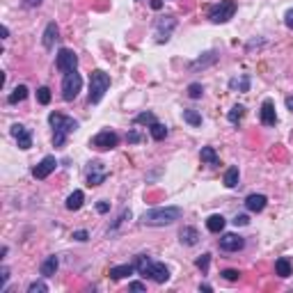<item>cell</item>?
Returning <instances> with one entry per match:
<instances>
[{"label":"cell","mask_w":293,"mask_h":293,"mask_svg":"<svg viewBox=\"0 0 293 293\" xmlns=\"http://www.w3.org/2000/svg\"><path fill=\"white\" fill-rule=\"evenodd\" d=\"M128 291H138V293H140V291H144V284H142V282H130L128 284Z\"/></svg>","instance_id":"43"},{"label":"cell","mask_w":293,"mask_h":293,"mask_svg":"<svg viewBox=\"0 0 293 293\" xmlns=\"http://www.w3.org/2000/svg\"><path fill=\"white\" fill-rule=\"evenodd\" d=\"M108 87H110V76L108 74L101 71V69L92 71V74H90V104H98V101L106 96Z\"/></svg>","instance_id":"3"},{"label":"cell","mask_w":293,"mask_h":293,"mask_svg":"<svg viewBox=\"0 0 293 293\" xmlns=\"http://www.w3.org/2000/svg\"><path fill=\"white\" fill-rule=\"evenodd\" d=\"M149 133H152L154 140H165L168 138V126L158 124V122H154L152 126H149Z\"/></svg>","instance_id":"28"},{"label":"cell","mask_w":293,"mask_h":293,"mask_svg":"<svg viewBox=\"0 0 293 293\" xmlns=\"http://www.w3.org/2000/svg\"><path fill=\"white\" fill-rule=\"evenodd\" d=\"M28 96V87L26 85H16L14 87V90H12V94L10 96H7V104H18V101H23V98Z\"/></svg>","instance_id":"27"},{"label":"cell","mask_w":293,"mask_h":293,"mask_svg":"<svg viewBox=\"0 0 293 293\" xmlns=\"http://www.w3.org/2000/svg\"><path fill=\"white\" fill-rule=\"evenodd\" d=\"M23 2H26L28 7H39L42 5V0H23Z\"/></svg>","instance_id":"45"},{"label":"cell","mask_w":293,"mask_h":293,"mask_svg":"<svg viewBox=\"0 0 293 293\" xmlns=\"http://www.w3.org/2000/svg\"><path fill=\"white\" fill-rule=\"evenodd\" d=\"M275 272L280 277H288L293 272V264L291 259H286V256H280V259L275 261Z\"/></svg>","instance_id":"23"},{"label":"cell","mask_w":293,"mask_h":293,"mask_svg":"<svg viewBox=\"0 0 293 293\" xmlns=\"http://www.w3.org/2000/svg\"><path fill=\"white\" fill-rule=\"evenodd\" d=\"M202 94H204V87H202L200 82H190L188 85V96L190 98H202Z\"/></svg>","instance_id":"33"},{"label":"cell","mask_w":293,"mask_h":293,"mask_svg":"<svg viewBox=\"0 0 293 293\" xmlns=\"http://www.w3.org/2000/svg\"><path fill=\"white\" fill-rule=\"evenodd\" d=\"M184 122H188L190 126H202V114L197 110H184Z\"/></svg>","instance_id":"31"},{"label":"cell","mask_w":293,"mask_h":293,"mask_svg":"<svg viewBox=\"0 0 293 293\" xmlns=\"http://www.w3.org/2000/svg\"><path fill=\"white\" fill-rule=\"evenodd\" d=\"M12 136H14V140L18 142V149H30L32 146V133H30V128H26L23 124H14L12 126V130H10Z\"/></svg>","instance_id":"12"},{"label":"cell","mask_w":293,"mask_h":293,"mask_svg":"<svg viewBox=\"0 0 293 293\" xmlns=\"http://www.w3.org/2000/svg\"><path fill=\"white\" fill-rule=\"evenodd\" d=\"M238 168H229L227 172H224V186H227V188H236V186H238Z\"/></svg>","instance_id":"29"},{"label":"cell","mask_w":293,"mask_h":293,"mask_svg":"<svg viewBox=\"0 0 293 293\" xmlns=\"http://www.w3.org/2000/svg\"><path fill=\"white\" fill-rule=\"evenodd\" d=\"M224 224H227V220H224L222 216H218V213L206 220V229H208V232H213V234H220L224 229Z\"/></svg>","instance_id":"25"},{"label":"cell","mask_w":293,"mask_h":293,"mask_svg":"<svg viewBox=\"0 0 293 293\" xmlns=\"http://www.w3.org/2000/svg\"><path fill=\"white\" fill-rule=\"evenodd\" d=\"M284 23H286V28L293 30V10H288L286 14H284Z\"/></svg>","instance_id":"42"},{"label":"cell","mask_w":293,"mask_h":293,"mask_svg":"<svg viewBox=\"0 0 293 293\" xmlns=\"http://www.w3.org/2000/svg\"><path fill=\"white\" fill-rule=\"evenodd\" d=\"M184 216L179 206H163V208H152V211L142 213V224L146 227H165V224L176 222Z\"/></svg>","instance_id":"1"},{"label":"cell","mask_w":293,"mask_h":293,"mask_svg":"<svg viewBox=\"0 0 293 293\" xmlns=\"http://www.w3.org/2000/svg\"><path fill=\"white\" fill-rule=\"evenodd\" d=\"M243 117H245V108H243V106H234V108L229 110V114H227L229 124H238Z\"/></svg>","instance_id":"30"},{"label":"cell","mask_w":293,"mask_h":293,"mask_svg":"<svg viewBox=\"0 0 293 293\" xmlns=\"http://www.w3.org/2000/svg\"><path fill=\"white\" fill-rule=\"evenodd\" d=\"M117 142H120V136H117L114 130H101V133H96V136L90 140V146L98 149V152H108V149H114V146H117Z\"/></svg>","instance_id":"6"},{"label":"cell","mask_w":293,"mask_h":293,"mask_svg":"<svg viewBox=\"0 0 293 293\" xmlns=\"http://www.w3.org/2000/svg\"><path fill=\"white\" fill-rule=\"evenodd\" d=\"M216 60H218V53H216V50H208V53L202 55L200 60L192 62V64H190V69H192V71H195V69H206V66H211Z\"/></svg>","instance_id":"22"},{"label":"cell","mask_w":293,"mask_h":293,"mask_svg":"<svg viewBox=\"0 0 293 293\" xmlns=\"http://www.w3.org/2000/svg\"><path fill=\"white\" fill-rule=\"evenodd\" d=\"M149 280H154L156 284H165L170 280V270L165 264H158V261H154L152 266V275H149Z\"/></svg>","instance_id":"14"},{"label":"cell","mask_w":293,"mask_h":293,"mask_svg":"<svg viewBox=\"0 0 293 293\" xmlns=\"http://www.w3.org/2000/svg\"><path fill=\"white\" fill-rule=\"evenodd\" d=\"M96 211L98 213H108L110 211V204H108V202H98V204H96Z\"/></svg>","instance_id":"44"},{"label":"cell","mask_w":293,"mask_h":293,"mask_svg":"<svg viewBox=\"0 0 293 293\" xmlns=\"http://www.w3.org/2000/svg\"><path fill=\"white\" fill-rule=\"evenodd\" d=\"M133 122H136V124H149V126H152L154 122H156V117H154L152 112H142V114H138Z\"/></svg>","instance_id":"34"},{"label":"cell","mask_w":293,"mask_h":293,"mask_svg":"<svg viewBox=\"0 0 293 293\" xmlns=\"http://www.w3.org/2000/svg\"><path fill=\"white\" fill-rule=\"evenodd\" d=\"M245 248V238L238 234H222L220 236V250L224 252H238Z\"/></svg>","instance_id":"10"},{"label":"cell","mask_w":293,"mask_h":293,"mask_svg":"<svg viewBox=\"0 0 293 293\" xmlns=\"http://www.w3.org/2000/svg\"><path fill=\"white\" fill-rule=\"evenodd\" d=\"M179 238L184 245H197L200 243V232L195 227H184L179 232Z\"/></svg>","instance_id":"21"},{"label":"cell","mask_w":293,"mask_h":293,"mask_svg":"<svg viewBox=\"0 0 293 293\" xmlns=\"http://www.w3.org/2000/svg\"><path fill=\"white\" fill-rule=\"evenodd\" d=\"M176 28V21L172 16H163L156 21V30H154V37H156L158 44H165L170 37H172V30Z\"/></svg>","instance_id":"8"},{"label":"cell","mask_w":293,"mask_h":293,"mask_svg":"<svg viewBox=\"0 0 293 293\" xmlns=\"http://www.w3.org/2000/svg\"><path fill=\"white\" fill-rule=\"evenodd\" d=\"M82 202H85L82 190H74V192L66 197V208H69V211H78V208L82 206Z\"/></svg>","instance_id":"24"},{"label":"cell","mask_w":293,"mask_h":293,"mask_svg":"<svg viewBox=\"0 0 293 293\" xmlns=\"http://www.w3.org/2000/svg\"><path fill=\"white\" fill-rule=\"evenodd\" d=\"M46 291H48V286L44 282H32L28 286V293H46Z\"/></svg>","instance_id":"36"},{"label":"cell","mask_w":293,"mask_h":293,"mask_svg":"<svg viewBox=\"0 0 293 293\" xmlns=\"http://www.w3.org/2000/svg\"><path fill=\"white\" fill-rule=\"evenodd\" d=\"M80 87H82L80 74H76V71L64 74V80H62V98L64 101H74L78 96V92H80Z\"/></svg>","instance_id":"5"},{"label":"cell","mask_w":293,"mask_h":293,"mask_svg":"<svg viewBox=\"0 0 293 293\" xmlns=\"http://www.w3.org/2000/svg\"><path fill=\"white\" fill-rule=\"evenodd\" d=\"M200 160L204 165H211V168H218V165H220V158H218V154H216V149H213V146H202Z\"/></svg>","instance_id":"16"},{"label":"cell","mask_w":293,"mask_h":293,"mask_svg":"<svg viewBox=\"0 0 293 293\" xmlns=\"http://www.w3.org/2000/svg\"><path fill=\"white\" fill-rule=\"evenodd\" d=\"M229 87H232V90H238V92H250V76L243 74L240 78H234V80H229Z\"/></svg>","instance_id":"26"},{"label":"cell","mask_w":293,"mask_h":293,"mask_svg":"<svg viewBox=\"0 0 293 293\" xmlns=\"http://www.w3.org/2000/svg\"><path fill=\"white\" fill-rule=\"evenodd\" d=\"M152 7L154 10H160V7H163V0H152Z\"/></svg>","instance_id":"46"},{"label":"cell","mask_w":293,"mask_h":293,"mask_svg":"<svg viewBox=\"0 0 293 293\" xmlns=\"http://www.w3.org/2000/svg\"><path fill=\"white\" fill-rule=\"evenodd\" d=\"M37 101L42 106H48L50 104V90H48V87H39V90H37Z\"/></svg>","instance_id":"32"},{"label":"cell","mask_w":293,"mask_h":293,"mask_svg":"<svg viewBox=\"0 0 293 293\" xmlns=\"http://www.w3.org/2000/svg\"><path fill=\"white\" fill-rule=\"evenodd\" d=\"M108 168L104 163H98V160H92L90 163V170H87V186L92 188V186H101L106 179H108Z\"/></svg>","instance_id":"7"},{"label":"cell","mask_w":293,"mask_h":293,"mask_svg":"<svg viewBox=\"0 0 293 293\" xmlns=\"http://www.w3.org/2000/svg\"><path fill=\"white\" fill-rule=\"evenodd\" d=\"M74 238H76V240H80V243H85V240L90 238V234H87L85 229H80V232H74Z\"/></svg>","instance_id":"40"},{"label":"cell","mask_w":293,"mask_h":293,"mask_svg":"<svg viewBox=\"0 0 293 293\" xmlns=\"http://www.w3.org/2000/svg\"><path fill=\"white\" fill-rule=\"evenodd\" d=\"M266 204H268L266 195H248V200H245V206H248V211H252V213L264 211Z\"/></svg>","instance_id":"15"},{"label":"cell","mask_w":293,"mask_h":293,"mask_svg":"<svg viewBox=\"0 0 293 293\" xmlns=\"http://www.w3.org/2000/svg\"><path fill=\"white\" fill-rule=\"evenodd\" d=\"M236 14V2L234 0H220L218 5H213L208 10V18L213 23H227L229 18H234Z\"/></svg>","instance_id":"4"},{"label":"cell","mask_w":293,"mask_h":293,"mask_svg":"<svg viewBox=\"0 0 293 293\" xmlns=\"http://www.w3.org/2000/svg\"><path fill=\"white\" fill-rule=\"evenodd\" d=\"M208 264H211V254H202L200 259H197V268H200L202 272L208 270Z\"/></svg>","instance_id":"35"},{"label":"cell","mask_w":293,"mask_h":293,"mask_svg":"<svg viewBox=\"0 0 293 293\" xmlns=\"http://www.w3.org/2000/svg\"><path fill=\"white\" fill-rule=\"evenodd\" d=\"M48 122H50V126H53V144L55 146H64L66 138H69L74 130H78V122L71 120V117H64V114H60V112H50Z\"/></svg>","instance_id":"2"},{"label":"cell","mask_w":293,"mask_h":293,"mask_svg":"<svg viewBox=\"0 0 293 293\" xmlns=\"http://www.w3.org/2000/svg\"><path fill=\"white\" fill-rule=\"evenodd\" d=\"M234 224H236V227H245V224H250V218L245 216V213H240V216L234 218Z\"/></svg>","instance_id":"39"},{"label":"cell","mask_w":293,"mask_h":293,"mask_svg":"<svg viewBox=\"0 0 293 293\" xmlns=\"http://www.w3.org/2000/svg\"><path fill=\"white\" fill-rule=\"evenodd\" d=\"M7 280H10V270H7V266H2L0 268V291H5Z\"/></svg>","instance_id":"38"},{"label":"cell","mask_w":293,"mask_h":293,"mask_svg":"<svg viewBox=\"0 0 293 293\" xmlns=\"http://www.w3.org/2000/svg\"><path fill=\"white\" fill-rule=\"evenodd\" d=\"M261 124H266V126H275L277 124L275 104H272L270 98H266V101L261 104Z\"/></svg>","instance_id":"13"},{"label":"cell","mask_w":293,"mask_h":293,"mask_svg":"<svg viewBox=\"0 0 293 293\" xmlns=\"http://www.w3.org/2000/svg\"><path fill=\"white\" fill-rule=\"evenodd\" d=\"M55 64H58V71L71 74V71H76V66H78V55L69 48H62L60 53H58V62H55Z\"/></svg>","instance_id":"9"},{"label":"cell","mask_w":293,"mask_h":293,"mask_svg":"<svg viewBox=\"0 0 293 293\" xmlns=\"http://www.w3.org/2000/svg\"><path fill=\"white\" fill-rule=\"evenodd\" d=\"M58 34H60L58 26H55V23H48V26H46V30H44V39H42L44 48H53V44L58 42Z\"/></svg>","instance_id":"18"},{"label":"cell","mask_w":293,"mask_h":293,"mask_svg":"<svg viewBox=\"0 0 293 293\" xmlns=\"http://www.w3.org/2000/svg\"><path fill=\"white\" fill-rule=\"evenodd\" d=\"M152 266H154V261L149 259V254H138L136 256V270L140 272L142 277L152 275Z\"/></svg>","instance_id":"17"},{"label":"cell","mask_w":293,"mask_h":293,"mask_svg":"<svg viewBox=\"0 0 293 293\" xmlns=\"http://www.w3.org/2000/svg\"><path fill=\"white\" fill-rule=\"evenodd\" d=\"M55 168H58V160H55V156H46V158H42V163L32 168V176L42 181V179H46V176H50V174L55 172Z\"/></svg>","instance_id":"11"},{"label":"cell","mask_w":293,"mask_h":293,"mask_svg":"<svg viewBox=\"0 0 293 293\" xmlns=\"http://www.w3.org/2000/svg\"><path fill=\"white\" fill-rule=\"evenodd\" d=\"M286 108L293 110V96H286Z\"/></svg>","instance_id":"47"},{"label":"cell","mask_w":293,"mask_h":293,"mask_svg":"<svg viewBox=\"0 0 293 293\" xmlns=\"http://www.w3.org/2000/svg\"><path fill=\"white\" fill-rule=\"evenodd\" d=\"M220 275H222L224 280H229V282H236V280L240 277V272H238V270H234V268H227V270H222Z\"/></svg>","instance_id":"37"},{"label":"cell","mask_w":293,"mask_h":293,"mask_svg":"<svg viewBox=\"0 0 293 293\" xmlns=\"http://www.w3.org/2000/svg\"><path fill=\"white\" fill-rule=\"evenodd\" d=\"M136 272V264H122V266H112L110 268V277L112 280H124V277Z\"/></svg>","instance_id":"20"},{"label":"cell","mask_w":293,"mask_h":293,"mask_svg":"<svg viewBox=\"0 0 293 293\" xmlns=\"http://www.w3.org/2000/svg\"><path fill=\"white\" fill-rule=\"evenodd\" d=\"M58 266H60V259L58 256H48V259L42 261V268H39V272H42V277H53L55 270H58Z\"/></svg>","instance_id":"19"},{"label":"cell","mask_w":293,"mask_h":293,"mask_svg":"<svg viewBox=\"0 0 293 293\" xmlns=\"http://www.w3.org/2000/svg\"><path fill=\"white\" fill-rule=\"evenodd\" d=\"M126 140H128V142H133V144H136V142H140V140H142V136H140V133H138V130H130L128 136H126Z\"/></svg>","instance_id":"41"}]
</instances>
